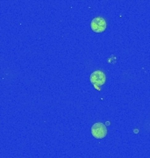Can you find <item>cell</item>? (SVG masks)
<instances>
[{
    "instance_id": "cell-3",
    "label": "cell",
    "mask_w": 150,
    "mask_h": 158,
    "mask_svg": "<svg viewBox=\"0 0 150 158\" xmlns=\"http://www.w3.org/2000/svg\"><path fill=\"white\" fill-rule=\"evenodd\" d=\"M90 80L92 85H96V86H102L106 83V76L102 70H96L91 73L90 77Z\"/></svg>"
},
{
    "instance_id": "cell-2",
    "label": "cell",
    "mask_w": 150,
    "mask_h": 158,
    "mask_svg": "<svg viewBox=\"0 0 150 158\" xmlns=\"http://www.w3.org/2000/svg\"><path fill=\"white\" fill-rule=\"evenodd\" d=\"M90 27L91 30L95 33H103L106 29V21L104 18L96 17L92 19L90 23Z\"/></svg>"
},
{
    "instance_id": "cell-1",
    "label": "cell",
    "mask_w": 150,
    "mask_h": 158,
    "mask_svg": "<svg viewBox=\"0 0 150 158\" xmlns=\"http://www.w3.org/2000/svg\"><path fill=\"white\" fill-rule=\"evenodd\" d=\"M91 135L96 139H103L107 135V128L106 125L101 122H97L91 127Z\"/></svg>"
}]
</instances>
